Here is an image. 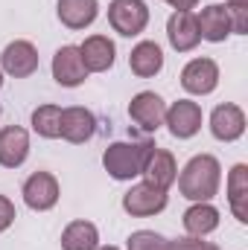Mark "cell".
<instances>
[{
	"mask_svg": "<svg viewBox=\"0 0 248 250\" xmlns=\"http://www.w3.org/2000/svg\"><path fill=\"white\" fill-rule=\"evenodd\" d=\"M175 181H178V192L187 201H193V204L213 201L219 192V184H222V166L213 154H196L187 160V166Z\"/></svg>",
	"mask_w": 248,
	"mask_h": 250,
	"instance_id": "6da1fadb",
	"label": "cell"
},
{
	"mask_svg": "<svg viewBox=\"0 0 248 250\" xmlns=\"http://www.w3.org/2000/svg\"><path fill=\"white\" fill-rule=\"evenodd\" d=\"M155 148L152 140H128V143H111L102 151V166L114 181H131L143 172V163L149 151Z\"/></svg>",
	"mask_w": 248,
	"mask_h": 250,
	"instance_id": "7a4b0ae2",
	"label": "cell"
},
{
	"mask_svg": "<svg viewBox=\"0 0 248 250\" xmlns=\"http://www.w3.org/2000/svg\"><path fill=\"white\" fill-rule=\"evenodd\" d=\"M108 23L117 35L134 38L149 23V6L143 0H111L108 3Z\"/></svg>",
	"mask_w": 248,
	"mask_h": 250,
	"instance_id": "3957f363",
	"label": "cell"
},
{
	"mask_svg": "<svg viewBox=\"0 0 248 250\" xmlns=\"http://www.w3.org/2000/svg\"><path fill=\"white\" fill-rule=\"evenodd\" d=\"M21 195H24V204H26L29 209L47 212V209H53V207L59 204L62 189H59L56 175H50V172H32V175L24 181Z\"/></svg>",
	"mask_w": 248,
	"mask_h": 250,
	"instance_id": "277c9868",
	"label": "cell"
},
{
	"mask_svg": "<svg viewBox=\"0 0 248 250\" xmlns=\"http://www.w3.org/2000/svg\"><path fill=\"white\" fill-rule=\"evenodd\" d=\"M123 209L134 218H149V215H158L167 209V192L164 189H155L149 184H134L123 195Z\"/></svg>",
	"mask_w": 248,
	"mask_h": 250,
	"instance_id": "5b68a950",
	"label": "cell"
},
{
	"mask_svg": "<svg viewBox=\"0 0 248 250\" xmlns=\"http://www.w3.org/2000/svg\"><path fill=\"white\" fill-rule=\"evenodd\" d=\"M219 84V64L213 59H193L181 70V87L193 96H207Z\"/></svg>",
	"mask_w": 248,
	"mask_h": 250,
	"instance_id": "8992f818",
	"label": "cell"
},
{
	"mask_svg": "<svg viewBox=\"0 0 248 250\" xmlns=\"http://www.w3.org/2000/svg\"><path fill=\"white\" fill-rule=\"evenodd\" d=\"M201 108L198 102H190V99H178L167 108V117H164V125L170 128L173 137L178 140H190L201 131Z\"/></svg>",
	"mask_w": 248,
	"mask_h": 250,
	"instance_id": "52a82bcc",
	"label": "cell"
},
{
	"mask_svg": "<svg viewBox=\"0 0 248 250\" xmlns=\"http://www.w3.org/2000/svg\"><path fill=\"white\" fill-rule=\"evenodd\" d=\"M128 117L143 131H158L164 125V117H167V102L155 90H140L128 102Z\"/></svg>",
	"mask_w": 248,
	"mask_h": 250,
	"instance_id": "ba28073f",
	"label": "cell"
},
{
	"mask_svg": "<svg viewBox=\"0 0 248 250\" xmlns=\"http://www.w3.org/2000/svg\"><path fill=\"white\" fill-rule=\"evenodd\" d=\"M143 184H149V187L155 189H167L175 184V178H178V163H175V157H173V151H167V148H152L149 151V157H146V163H143Z\"/></svg>",
	"mask_w": 248,
	"mask_h": 250,
	"instance_id": "9c48e42d",
	"label": "cell"
},
{
	"mask_svg": "<svg viewBox=\"0 0 248 250\" xmlns=\"http://www.w3.org/2000/svg\"><path fill=\"white\" fill-rule=\"evenodd\" d=\"M0 70L15 76V79H26L38 70V50L29 41H12L3 47L0 53Z\"/></svg>",
	"mask_w": 248,
	"mask_h": 250,
	"instance_id": "30bf717a",
	"label": "cell"
},
{
	"mask_svg": "<svg viewBox=\"0 0 248 250\" xmlns=\"http://www.w3.org/2000/svg\"><path fill=\"white\" fill-rule=\"evenodd\" d=\"M210 134L222 143H234L246 134V114L240 105L234 102H225V105H216L213 114H210Z\"/></svg>",
	"mask_w": 248,
	"mask_h": 250,
	"instance_id": "8fae6325",
	"label": "cell"
},
{
	"mask_svg": "<svg viewBox=\"0 0 248 250\" xmlns=\"http://www.w3.org/2000/svg\"><path fill=\"white\" fill-rule=\"evenodd\" d=\"M53 79H56L62 87H79V84L88 79L85 62H82V56H79V47L64 44V47L56 50V56H53Z\"/></svg>",
	"mask_w": 248,
	"mask_h": 250,
	"instance_id": "7c38bea8",
	"label": "cell"
},
{
	"mask_svg": "<svg viewBox=\"0 0 248 250\" xmlns=\"http://www.w3.org/2000/svg\"><path fill=\"white\" fill-rule=\"evenodd\" d=\"M29 157V134L21 125H6L0 128V166L3 169H18Z\"/></svg>",
	"mask_w": 248,
	"mask_h": 250,
	"instance_id": "4fadbf2b",
	"label": "cell"
},
{
	"mask_svg": "<svg viewBox=\"0 0 248 250\" xmlns=\"http://www.w3.org/2000/svg\"><path fill=\"white\" fill-rule=\"evenodd\" d=\"M94 134H97V117L88 108H82V105L62 108V134L59 137L79 146V143H88Z\"/></svg>",
	"mask_w": 248,
	"mask_h": 250,
	"instance_id": "5bb4252c",
	"label": "cell"
},
{
	"mask_svg": "<svg viewBox=\"0 0 248 250\" xmlns=\"http://www.w3.org/2000/svg\"><path fill=\"white\" fill-rule=\"evenodd\" d=\"M167 38H170L173 50H178V53L196 50L198 41H201L196 15H193V12H173L170 21H167Z\"/></svg>",
	"mask_w": 248,
	"mask_h": 250,
	"instance_id": "9a60e30c",
	"label": "cell"
},
{
	"mask_svg": "<svg viewBox=\"0 0 248 250\" xmlns=\"http://www.w3.org/2000/svg\"><path fill=\"white\" fill-rule=\"evenodd\" d=\"M79 56L85 62L88 73H105L114 67V56H117V47L108 35H91L85 38V44L79 47Z\"/></svg>",
	"mask_w": 248,
	"mask_h": 250,
	"instance_id": "2e32d148",
	"label": "cell"
},
{
	"mask_svg": "<svg viewBox=\"0 0 248 250\" xmlns=\"http://www.w3.org/2000/svg\"><path fill=\"white\" fill-rule=\"evenodd\" d=\"M198 23V35L210 44H222L231 35V21H228V9L222 3H210L196 15Z\"/></svg>",
	"mask_w": 248,
	"mask_h": 250,
	"instance_id": "e0dca14e",
	"label": "cell"
},
{
	"mask_svg": "<svg viewBox=\"0 0 248 250\" xmlns=\"http://www.w3.org/2000/svg\"><path fill=\"white\" fill-rule=\"evenodd\" d=\"M128 67H131L134 76L152 79V76H158V73L164 70V50H161L155 41H140V44H134L131 53H128Z\"/></svg>",
	"mask_w": 248,
	"mask_h": 250,
	"instance_id": "ac0fdd59",
	"label": "cell"
},
{
	"mask_svg": "<svg viewBox=\"0 0 248 250\" xmlns=\"http://www.w3.org/2000/svg\"><path fill=\"white\" fill-rule=\"evenodd\" d=\"M56 15L67 29H85L97 21L99 15V3L97 0H59L56 3Z\"/></svg>",
	"mask_w": 248,
	"mask_h": 250,
	"instance_id": "d6986e66",
	"label": "cell"
},
{
	"mask_svg": "<svg viewBox=\"0 0 248 250\" xmlns=\"http://www.w3.org/2000/svg\"><path fill=\"white\" fill-rule=\"evenodd\" d=\"M181 221H184L187 236L204 239V236H210V233L219 227V209H216L210 201H201V204H193V207L187 209Z\"/></svg>",
	"mask_w": 248,
	"mask_h": 250,
	"instance_id": "ffe728a7",
	"label": "cell"
},
{
	"mask_svg": "<svg viewBox=\"0 0 248 250\" xmlns=\"http://www.w3.org/2000/svg\"><path fill=\"white\" fill-rule=\"evenodd\" d=\"M228 204L240 224L248 221V166L237 163L228 175Z\"/></svg>",
	"mask_w": 248,
	"mask_h": 250,
	"instance_id": "44dd1931",
	"label": "cell"
},
{
	"mask_svg": "<svg viewBox=\"0 0 248 250\" xmlns=\"http://www.w3.org/2000/svg\"><path fill=\"white\" fill-rule=\"evenodd\" d=\"M99 248V230L97 224L79 218L70 221L62 233V250H97Z\"/></svg>",
	"mask_w": 248,
	"mask_h": 250,
	"instance_id": "7402d4cb",
	"label": "cell"
},
{
	"mask_svg": "<svg viewBox=\"0 0 248 250\" xmlns=\"http://www.w3.org/2000/svg\"><path fill=\"white\" fill-rule=\"evenodd\" d=\"M32 131L44 140H56L62 134V108L59 105H38L32 111Z\"/></svg>",
	"mask_w": 248,
	"mask_h": 250,
	"instance_id": "603a6c76",
	"label": "cell"
},
{
	"mask_svg": "<svg viewBox=\"0 0 248 250\" xmlns=\"http://www.w3.org/2000/svg\"><path fill=\"white\" fill-rule=\"evenodd\" d=\"M125 250H178L175 239H167L155 230H134L125 239Z\"/></svg>",
	"mask_w": 248,
	"mask_h": 250,
	"instance_id": "cb8c5ba5",
	"label": "cell"
},
{
	"mask_svg": "<svg viewBox=\"0 0 248 250\" xmlns=\"http://www.w3.org/2000/svg\"><path fill=\"white\" fill-rule=\"evenodd\" d=\"M228 21H231V32L246 35L248 32V3H228Z\"/></svg>",
	"mask_w": 248,
	"mask_h": 250,
	"instance_id": "d4e9b609",
	"label": "cell"
},
{
	"mask_svg": "<svg viewBox=\"0 0 248 250\" xmlns=\"http://www.w3.org/2000/svg\"><path fill=\"white\" fill-rule=\"evenodd\" d=\"M12 221H15V204L6 195H0V233H6L12 227Z\"/></svg>",
	"mask_w": 248,
	"mask_h": 250,
	"instance_id": "484cf974",
	"label": "cell"
},
{
	"mask_svg": "<svg viewBox=\"0 0 248 250\" xmlns=\"http://www.w3.org/2000/svg\"><path fill=\"white\" fill-rule=\"evenodd\" d=\"M178 250H219L213 242H204L198 236H184V239H175Z\"/></svg>",
	"mask_w": 248,
	"mask_h": 250,
	"instance_id": "4316f807",
	"label": "cell"
},
{
	"mask_svg": "<svg viewBox=\"0 0 248 250\" xmlns=\"http://www.w3.org/2000/svg\"><path fill=\"white\" fill-rule=\"evenodd\" d=\"M164 3H170V6H173L175 12H193L198 0H164Z\"/></svg>",
	"mask_w": 248,
	"mask_h": 250,
	"instance_id": "83f0119b",
	"label": "cell"
},
{
	"mask_svg": "<svg viewBox=\"0 0 248 250\" xmlns=\"http://www.w3.org/2000/svg\"><path fill=\"white\" fill-rule=\"evenodd\" d=\"M99 250H120V248H111V245H108V248H99Z\"/></svg>",
	"mask_w": 248,
	"mask_h": 250,
	"instance_id": "f1b7e54d",
	"label": "cell"
},
{
	"mask_svg": "<svg viewBox=\"0 0 248 250\" xmlns=\"http://www.w3.org/2000/svg\"><path fill=\"white\" fill-rule=\"evenodd\" d=\"M0 87H3V70H0Z\"/></svg>",
	"mask_w": 248,
	"mask_h": 250,
	"instance_id": "f546056e",
	"label": "cell"
},
{
	"mask_svg": "<svg viewBox=\"0 0 248 250\" xmlns=\"http://www.w3.org/2000/svg\"><path fill=\"white\" fill-rule=\"evenodd\" d=\"M231 3H248V0H231Z\"/></svg>",
	"mask_w": 248,
	"mask_h": 250,
	"instance_id": "4dcf8cb0",
	"label": "cell"
},
{
	"mask_svg": "<svg viewBox=\"0 0 248 250\" xmlns=\"http://www.w3.org/2000/svg\"><path fill=\"white\" fill-rule=\"evenodd\" d=\"M0 114H3V105H0Z\"/></svg>",
	"mask_w": 248,
	"mask_h": 250,
	"instance_id": "1f68e13d",
	"label": "cell"
}]
</instances>
